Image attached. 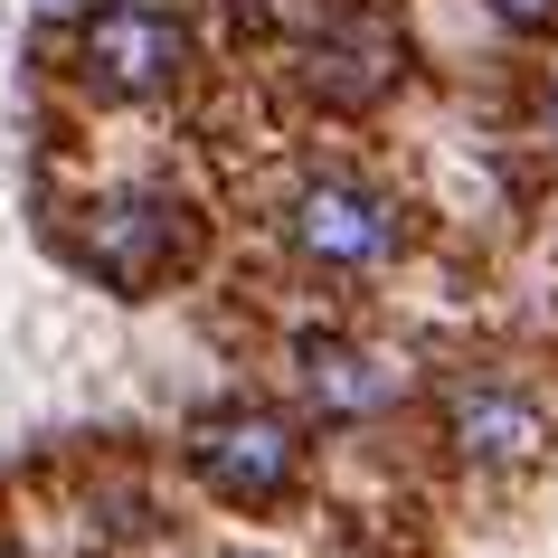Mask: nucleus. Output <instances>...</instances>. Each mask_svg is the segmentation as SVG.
Here are the masks:
<instances>
[{
    "instance_id": "1",
    "label": "nucleus",
    "mask_w": 558,
    "mask_h": 558,
    "mask_svg": "<svg viewBox=\"0 0 558 558\" xmlns=\"http://www.w3.org/2000/svg\"><path fill=\"white\" fill-rule=\"evenodd\" d=\"M190 464H199L208 493H228V501H275L294 483L303 445L275 408H218V416L190 426Z\"/></svg>"
},
{
    "instance_id": "2",
    "label": "nucleus",
    "mask_w": 558,
    "mask_h": 558,
    "mask_svg": "<svg viewBox=\"0 0 558 558\" xmlns=\"http://www.w3.org/2000/svg\"><path fill=\"white\" fill-rule=\"evenodd\" d=\"M180 58H190V29L151 0H105L86 20V76L105 95H161L180 76Z\"/></svg>"
},
{
    "instance_id": "3",
    "label": "nucleus",
    "mask_w": 558,
    "mask_h": 558,
    "mask_svg": "<svg viewBox=\"0 0 558 558\" xmlns=\"http://www.w3.org/2000/svg\"><path fill=\"white\" fill-rule=\"evenodd\" d=\"M294 246L331 275H351V265H379L398 246V208L351 190V180H323V190H303L294 199Z\"/></svg>"
},
{
    "instance_id": "4",
    "label": "nucleus",
    "mask_w": 558,
    "mask_h": 558,
    "mask_svg": "<svg viewBox=\"0 0 558 558\" xmlns=\"http://www.w3.org/2000/svg\"><path fill=\"white\" fill-rule=\"evenodd\" d=\"M445 426H454V445H464L473 464H530V454L549 445L539 398L511 388V379H464V388H454V408H445Z\"/></svg>"
},
{
    "instance_id": "5",
    "label": "nucleus",
    "mask_w": 558,
    "mask_h": 558,
    "mask_svg": "<svg viewBox=\"0 0 558 558\" xmlns=\"http://www.w3.org/2000/svg\"><path fill=\"white\" fill-rule=\"evenodd\" d=\"M171 246H180V208H161V199H114L105 218H95V236H86L95 275H105V284H123V294H143Z\"/></svg>"
},
{
    "instance_id": "6",
    "label": "nucleus",
    "mask_w": 558,
    "mask_h": 558,
    "mask_svg": "<svg viewBox=\"0 0 558 558\" xmlns=\"http://www.w3.org/2000/svg\"><path fill=\"white\" fill-rule=\"evenodd\" d=\"M303 379H313L323 416H379V408H398L408 369H398V360H379V351H360V341L313 331V341H303Z\"/></svg>"
},
{
    "instance_id": "7",
    "label": "nucleus",
    "mask_w": 558,
    "mask_h": 558,
    "mask_svg": "<svg viewBox=\"0 0 558 558\" xmlns=\"http://www.w3.org/2000/svg\"><path fill=\"white\" fill-rule=\"evenodd\" d=\"M493 20H511V29H549L558 0H493Z\"/></svg>"
}]
</instances>
